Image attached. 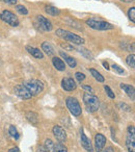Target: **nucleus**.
I'll use <instances>...</instances> for the list:
<instances>
[{"label":"nucleus","instance_id":"nucleus-1","mask_svg":"<svg viewBox=\"0 0 135 152\" xmlns=\"http://www.w3.org/2000/svg\"><path fill=\"white\" fill-rule=\"evenodd\" d=\"M56 36L59 37L60 39L68 42L72 43V44H76V45H82L84 44V39L81 38V37L74 34L73 32L68 31V30H63V29H57L56 30Z\"/></svg>","mask_w":135,"mask_h":152},{"label":"nucleus","instance_id":"nucleus-2","mask_svg":"<svg viewBox=\"0 0 135 152\" xmlns=\"http://www.w3.org/2000/svg\"><path fill=\"white\" fill-rule=\"evenodd\" d=\"M83 101H84V104L89 112L94 113L96 110H98V108H99V99L94 94L84 93V95H83Z\"/></svg>","mask_w":135,"mask_h":152},{"label":"nucleus","instance_id":"nucleus-3","mask_svg":"<svg viewBox=\"0 0 135 152\" xmlns=\"http://www.w3.org/2000/svg\"><path fill=\"white\" fill-rule=\"evenodd\" d=\"M86 24L95 30H109L114 28V26L112 24L108 23V22L99 21V20H96V19H89L86 21Z\"/></svg>","mask_w":135,"mask_h":152},{"label":"nucleus","instance_id":"nucleus-4","mask_svg":"<svg viewBox=\"0 0 135 152\" xmlns=\"http://www.w3.org/2000/svg\"><path fill=\"white\" fill-rule=\"evenodd\" d=\"M25 87L27 88V90L29 91V93L33 95H38L40 93H42L44 90V85L42 81L38 80V79H31V80L27 81L25 83Z\"/></svg>","mask_w":135,"mask_h":152},{"label":"nucleus","instance_id":"nucleus-5","mask_svg":"<svg viewBox=\"0 0 135 152\" xmlns=\"http://www.w3.org/2000/svg\"><path fill=\"white\" fill-rule=\"evenodd\" d=\"M65 103H67V106L69 108L71 113H72L74 116L79 117L82 113V110H81V106L79 104L78 100L74 97H68L67 100H65Z\"/></svg>","mask_w":135,"mask_h":152},{"label":"nucleus","instance_id":"nucleus-6","mask_svg":"<svg viewBox=\"0 0 135 152\" xmlns=\"http://www.w3.org/2000/svg\"><path fill=\"white\" fill-rule=\"evenodd\" d=\"M0 19L4 21L5 23L9 24L11 26H14V27L19 25V19L17 18V16L9 11H3L0 14Z\"/></svg>","mask_w":135,"mask_h":152},{"label":"nucleus","instance_id":"nucleus-7","mask_svg":"<svg viewBox=\"0 0 135 152\" xmlns=\"http://www.w3.org/2000/svg\"><path fill=\"white\" fill-rule=\"evenodd\" d=\"M134 126L131 125L128 128V135H127V140H126V146L127 149L129 152H134L135 151V132H134Z\"/></svg>","mask_w":135,"mask_h":152},{"label":"nucleus","instance_id":"nucleus-8","mask_svg":"<svg viewBox=\"0 0 135 152\" xmlns=\"http://www.w3.org/2000/svg\"><path fill=\"white\" fill-rule=\"evenodd\" d=\"M14 91H15L16 95L19 96V97L22 98V99H30V98L32 97V95L29 93L27 88L23 85H18L17 87H15Z\"/></svg>","mask_w":135,"mask_h":152},{"label":"nucleus","instance_id":"nucleus-9","mask_svg":"<svg viewBox=\"0 0 135 152\" xmlns=\"http://www.w3.org/2000/svg\"><path fill=\"white\" fill-rule=\"evenodd\" d=\"M106 144V137L101 133H97L95 137V148L96 152H102L105 147Z\"/></svg>","mask_w":135,"mask_h":152},{"label":"nucleus","instance_id":"nucleus-10","mask_svg":"<svg viewBox=\"0 0 135 152\" xmlns=\"http://www.w3.org/2000/svg\"><path fill=\"white\" fill-rule=\"evenodd\" d=\"M61 87H62L63 90L65 91H74L76 89V83H75L74 79L71 78V77H65L61 80Z\"/></svg>","mask_w":135,"mask_h":152},{"label":"nucleus","instance_id":"nucleus-11","mask_svg":"<svg viewBox=\"0 0 135 152\" xmlns=\"http://www.w3.org/2000/svg\"><path fill=\"white\" fill-rule=\"evenodd\" d=\"M80 137H81V145L83 146V148H84L86 151L93 152L94 148H93V145H91V140L85 135L83 129H81L80 130Z\"/></svg>","mask_w":135,"mask_h":152},{"label":"nucleus","instance_id":"nucleus-12","mask_svg":"<svg viewBox=\"0 0 135 152\" xmlns=\"http://www.w3.org/2000/svg\"><path fill=\"white\" fill-rule=\"evenodd\" d=\"M36 20H38V25L41 26V28H42L43 30H45V31H50V30H52V23H51L48 19H46L44 16H38Z\"/></svg>","mask_w":135,"mask_h":152},{"label":"nucleus","instance_id":"nucleus-13","mask_svg":"<svg viewBox=\"0 0 135 152\" xmlns=\"http://www.w3.org/2000/svg\"><path fill=\"white\" fill-rule=\"evenodd\" d=\"M53 134L59 142H65L67 139V133H65V129L60 126H57V125L53 127Z\"/></svg>","mask_w":135,"mask_h":152},{"label":"nucleus","instance_id":"nucleus-14","mask_svg":"<svg viewBox=\"0 0 135 152\" xmlns=\"http://www.w3.org/2000/svg\"><path fill=\"white\" fill-rule=\"evenodd\" d=\"M120 89L124 90V91L127 93V95L134 101V99H135L134 87H132V86H130V85H126V83H120Z\"/></svg>","mask_w":135,"mask_h":152},{"label":"nucleus","instance_id":"nucleus-15","mask_svg":"<svg viewBox=\"0 0 135 152\" xmlns=\"http://www.w3.org/2000/svg\"><path fill=\"white\" fill-rule=\"evenodd\" d=\"M59 54H60V56L62 57L63 59H65V61L68 63V65L70 66L71 68H75L77 66V61L75 58H73L72 56H70V55H68L65 52H63V51H59Z\"/></svg>","mask_w":135,"mask_h":152},{"label":"nucleus","instance_id":"nucleus-16","mask_svg":"<svg viewBox=\"0 0 135 152\" xmlns=\"http://www.w3.org/2000/svg\"><path fill=\"white\" fill-rule=\"evenodd\" d=\"M25 48H26V50H27L32 56L36 57V58H43V57H44V54H43L42 51H40V49L34 48V47H31V46H29V45H27Z\"/></svg>","mask_w":135,"mask_h":152},{"label":"nucleus","instance_id":"nucleus-17","mask_svg":"<svg viewBox=\"0 0 135 152\" xmlns=\"http://www.w3.org/2000/svg\"><path fill=\"white\" fill-rule=\"evenodd\" d=\"M52 64H53V66L56 68V70H58V71H65V64L63 63L62 59H60L59 57H53Z\"/></svg>","mask_w":135,"mask_h":152},{"label":"nucleus","instance_id":"nucleus-18","mask_svg":"<svg viewBox=\"0 0 135 152\" xmlns=\"http://www.w3.org/2000/svg\"><path fill=\"white\" fill-rule=\"evenodd\" d=\"M42 50L45 51V53L48 55H53L54 54V48L52 47V45L49 42H44L42 44Z\"/></svg>","mask_w":135,"mask_h":152},{"label":"nucleus","instance_id":"nucleus-19","mask_svg":"<svg viewBox=\"0 0 135 152\" xmlns=\"http://www.w3.org/2000/svg\"><path fill=\"white\" fill-rule=\"evenodd\" d=\"M26 118H27V120L29 121L31 124H33V125L38 124V115H36V113H32V112L27 113V114H26Z\"/></svg>","mask_w":135,"mask_h":152},{"label":"nucleus","instance_id":"nucleus-20","mask_svg":"<svg viewBox=\"0 0 135 152\" xmlns=\"http://www.w3.org/2000/svg\"><path fill=\"white\" fill-rule=\"evenodd\" d=\"M89 72H91V76H94V78H95L96 80H98L99 83H104V77L102 76L101 73H99V72L97 71V70L89 69Z\"/></svg>","mask_w":135,"mask_h":152},{"label":"nucleus","instance_id":"nucleus-21","mask_svg":"<svg viewBox=\"0 0 135 152\" xmlns=\"http://www.w3.org/2000/svg\"><path fill=\"white\" fill-rule=\"evenodd\" d=\"M54 143L50 139H47L45 141V149L48 152H54Z\"/></svg>","mask_w":135,"mask_h":152},{"label":"nucleus","instance_id":"nucleus-22","mask_svg":"<svg viewBox=\"0 0 135 152\" xmlns=\"http://www.w3.org/2000/svg\"><path fill=\"white\" fill-rule=\"evenodd\" d=\"M46 13L51 16H57L60 14V11L54 7H46Z\"/></svg>","mask_w":135,"mask_h":152},{"label":"nucleus","instance_id":"nucleus-23","mask_svg":"<svg viewBox=\"0 0 135 152\" xmlns=\"http://www.w3.org/2000/svg\"><path fill=\"white\" fill-rule=\"evenodd\" d=\"M126 63L127 65L129 66V67H131L132 69H134L135 68V55L134 54H130L127 56L126 58Z\"/></svg>","mask_w":135,"mask_h":152},{"label":"nucleus","instance_id":"nucleus-24","mask_svg":"<svg viewBox=\"0 0 135 152\" xmlns=\"http://www.w3.org/2000/svg\"><path fill=\"white\" fill-rule=\"evenodd\" d=\"M54 152H68V148L60 142L54 146Z\"/></svg>","mask_w":135,"mask_h":152},{"label":"nucleus","instance_id":"nucleus-25","mask_svg":"<svg viewBox=\"0 0 135 152\" xmlns=\"http://www.w3.org/2000/svg\"><path fill=\"white\" fill-rule=\"evenodd\" d=\"M78 51H79V52H80L82 55H84V56L86 57V58L91 59H91H94L93 54H91V53L89 52V51L87 50V49H85V48H79V49H78Z\"/></svg>","mask_w":135,"mask_h":152},{"label":"nucleus","instance_id":"nucleus-26","mask_svg":"<svg viewBox=\"0 0 135 152\" xmlns=\"http://www.w3.org/2000/svg\"><path fill=\"white\" fill-rule=\"evenodd\" d=\"M9 134H11L13 137H15L16 140L19 139V133H18L17 129H16V127L14 126V125H11V126H9Z\"/></svg>","mask_w":135,"mask_h":152},{"label":"nucleus","instance_id":"nucleus-27","mask_svg":"<svg viewBox=\"0 0 135 152\" xmlns=\"http://www.w3.org/2000/svg\"><path fill=\"white\" fill-rule=\"evenodd\" d=\"M128 17L133 23H135V7H130V9H129Z\"/></svg>","mask_w":135,"mask_h":152},{"label":"nucleus","instance_id":"nucleus-28","mask_svg":"<svg viewBox=\"0 0 135 152\" xmlns=\"http://www.w3.org/2000/svg\"><path fill=\"white\" fill-rule=\"evenodd\" d=\"M16 10H17V11L19 12L21 15H27V14H28L27 9H26L24 5H21V4L17 5V7H16Z\"/></svg>","mask_w":135,"mask_h":152},{"label":"nucleus","instance_id":"nucleus-29","mask_svg":"<svg viewBox=\"0 0 135 152\" xmlns=\"http://www.w3.org/2000/svg\"><path fill=\"white\" fill-rule=\"evenodd\" d=\"M111 68L113 69V71H115L116 73H118V74H124L125 73V70L123 69L120 66L116 65V64H113V65L111 66Z\"/></svg>","mask_w":135,"mask_h":152},{"label":"nucleus","instance_id":"nucleus-30","mask_svg":"<svg viewBox=\"0 0 135 152\" xmlns=\"http://www.w3.org/2000/svg\"><path fill=\"white\" fill-rule=\"evenodd\" d=\"M75 77H76V79L79 81V83H81V81H83L85 79V75L83 73H81V72H76Z\"/></svg>","mask_w":135,"mask_h":152},{"label":"nucleus","instance_id":"nucleus-31","mask_svg":"<svg viewBox=\"0 0 135 152\" xmlns=\"http://www.w3.org/2000/svg\"><path fill=\"white\" fill-rule=\"evenodd\" d=\"M104 89H105V91H106V93H107V95L109 96V97L111 98V99H114L115 95H114V93L111 91V89H110V88L108 87V86H105V87H104Z\"/></svg>","mask_w":135,"mask_h":152},{"label":"nucleus","instance_id":"nucleus-32","mask_svg":"<svg viewBox=\"0 0 135 152\" xmlns=\"http://www.w3.org/2000/svg\"><path fill=\"white\" fill-rule=\"evenodd\" d=\"M81 87H82V89H84V90H86V91H89V93H91V94L94 93V90H93V88H91V86L82 85Z\"/></svg>","mask_w":135,"mask_h":152},{"label":"nucleus","instance_id":"nucleus-33","mask_svg":"<svg viewBox=\"0 0 135 152\" xmlns=\"http://www.w3.org/2000/svg\"><path fill=\"white\" fill-rule=\"evenodd\" d=\"M120 107L125 108L124 110H127V112H129V110H130V106H128L127 104H125V103H120Z\"/></svg>","mask_w":135,"mask_h":152},{"label":"nucleus","instance_id":"nucleus-34","mask_svg":"<svg viewBox=\"0 0 135 152\" xmlns=\"http://www.w3.org/2000/svg\"><path fill=\"white\" fill-rule=\"evenodd\" d=\"M61 47H63L65 49H68V50H74V47L70 46V45H67V44H61Z\"/></svg>","mask_w":135,"mask_h":152},{"label":"nucleus","instance_id":"nucleus-35","mask_svg":"<svg viewBox=\"0 0 135 152\" xmlns=\"http://www.w3.org/2000/svg\"><path fill=\"white\" fill-rule=\"evenodd\" d=\"M5 3H7V4H16L17 3V0H3Z\"/></svg>","mask_w":135,"mask_h":152},{"label":"nucleus","instance_id":"nucleus-36","mask_svg":"<svg viewBox=\"0 0 135 152\" xmlns=\"http://www.w3.org/2000/svg\"><path fill=\"white\" fill-rule=\"evenodd\" d=\"M9 152H20V150L18 147H14V148H12V149H9Z\"/></svg>","mask_w":135,"mask_h":152},{"label":"nucleus","instance_id":"nucleus-37","mask_svg":"<svg viewBox=\"0 0 135 152\" xmlns=\"http://www.w3.org/2000/svg\"><path fill=\"white\" fill-rule=\"evenodd\" d=\"M104 152H114V151H113V148H112V147H108V148H106V149L104 150Z\"/></svg>","mask_w":135,"mask_h":152},{"label":"nucleus","instance_id":"nucleus-38","mask_svg":"<svg viewBox=\"0 0 135 152\" xmlns=\"http://www.w3.org/2000/svg\"><path fill=\"white\" fill-rule=\"evenodd\" d=\"M103 66H104V67H105L107 70L109 69V65H108V63H107V61H103Z\"/></svg>","mask_w":135,"mask_h":152},{"label":"nucleus","instance_id":"nucleus-39","mask_svg":"<svg viewBox=\"0 0 135 152\" xmlns=\"http://www.w3.org/2000/svg\"><path fill=\"white\" fill-rule=\"evenodd\" d=\"M120 1H123V2H125V3H130V2H132L133 0H120Z\"/></svg>","mask_w":135,"mask_h":152},{"label":"nucleus","instance_id":"nucleus-40","mask_svg":"<svg viewBox=\"0 0 135 152\" xmlns=\"http://www.w3.org/2000/svg\"><path fill=\"white\" fill-rule=\"evenodd\" d=\"M38 152H48L46 149H43V148H41V149H38Z\"/></svg>","mask_w":135,"mask_h":152}]
</instances>
